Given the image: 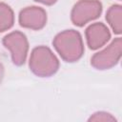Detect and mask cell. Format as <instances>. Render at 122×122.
<instances>
[{
    "label": "cell",
    "instance_id": "cell-1",
    "mask_svg": "<svg viewBox=\"0 0 122 122\" xmlns=\"http://www.w3.org/2000/svg\"><path fill=\"white\" fill-rule=\"evenodd\" d=\"M52 45L61 58L66 62L78 61L84 53V43L81 34L74 30H65L52 40Z\"/></svg>",
    "mask_w": 122,
    "mask_h": 122
},
{
    "label": "cell",
    "instance_id": "cell-2",
    "mask_svg": "<svg viewBox=\"0 0 122 122\" xmlns=\"http://www.w3.org/2000/svg\"><path fill=\"white\" fill-rule=\"evenodd\" d=\"M29 67L36 76L50 77L58 71L59 60L50 48L38 46L31 51Z\"/></svg>",
    "mask_w": 122,
    "mask_h": 122
},
{
    "label": "cell",
    "instance_id": "cell-3",
    "mask_svg": "<svg viewBox=\"0 0 122 122\" xmlns=\"http://www.w3.org/2000/svg\"><path fill=\"white\" fill-rule=\"evenodd\" d=\"M122 38L117 37L104 50L94 53L91 59V65L96 70H109L114 67L121 58Z\"/></svg>",
    "mask_w": 122,
    "mask_h": 122
},
{
    "label": "cell",
    "instance_id": "cell-4",
    "mask_svg": "<svg viewBox=\"0 0 122 122\" xmlns=\"http://www.w3.org/2000/svg\"><path fill=\"white\" fill-rule=\"evenodd\" d=\"M102 12V4L98 0H79L72 8L71 20L73 25L83 27L98 18Z\"/></svg>",
    "mask_w": 122,
    "mask_h": 122
},
{
    "label": "cell",
    "instance_id": "cell-5",
    "mask_svg": "<svg viewBox=\"0 0 122 122\" xmlns=\"http://www.w3.org/2000/svg\"><path fill=\"white\" fill-rule=\"evenodd\" d=\"M3 45L10 51L12 63L16 66H22L27 59L29 51V42L27 36L19 31L14 30L4 36Z\"/></svg>",
    "mask_w": 122,
    "mask_h": 122
},
{
    "label": "cell",
    "instance_id": "cell-6",
    "mask_svg": "<svg viewBox=\"0 0 122 122\" xmlns=\"http://www.w3.org/2000/svg\"><path fill=\"white\" fill-rule=\"evenodd\" d=\"M18 21L19 25L23 28L39 30L43 29L47 23V12L41 7H27L20 11Z\"/></svg>",
    "mask_w": 122,
    "mask_h": 122
},
{
    "label": "cell",
    "instance_id": "cell-7",
    "mask_svg": "<svg viewBox=\"0 0 122 122\" xmlns=\"http://www.w3.org/2000/svg\"><path fill=\"white\" fill-rule=\"evenodd\" d=\"M87 45L91 50H98L107 44L111 38V32L108 27L101 23L96 22L90 25L85 30Z\"/></svg>",
    "mask_w": 122,
    "mask_h": 122
},
{
    "label": "cell",
    "instance_id": "cell-8",
    "mask_svg": "<svg viewBox=\"0 0 122 122\" xmlns=\"http://www.w3.org/2000/svg\"><path fill=\"white\" fill-rule=\"evenodd\" d=\"M106 20L115 34L122 32V6L112 5L106 13Z\"/></svg>",
    "mask_w": 122,
    "mask_h": 122
},
{
    "label": "cell",
    "instance_id": "cell-9",
    "mask_svg": "<svg viewBox=\"0 0 122 122\" xmlns=\"http://www.w3.org/2000/svg\"><path fill=\"white\" fill-rule=\"evenodd\" d=\"M14 23V13L6 3L0 2V32L10 30Z\"/></svg>",
    "mask_w": 122,
    "mask_h": 122
},
{
    "label": "cell",
    "instance_id": "cell-10",
    "mask_svg": "<svg viewBox=\"0 0 122 122\" xmlns=\"http://www.w3.org/2000/svg\"><path fill=\"white\" fill-rule=\"evenodd\" d=\"M88 120L95 122H116V118L107 112H96L92 113Z\"/></svg>",
    "mask_w": 122,
    "mask_h": 122
},
{
    "label": "cell",
    "instance_id": "cell-11",
    "mask_svg": "<svg viewBox=\"0 0 122 122\" xmlns=\"http://www.w3.org/2000/svg\"><path fill=\"white\" fill-rule=\"evenodd\" d=\"M35 2H38V3H41V4H44L46 6H51L53 5L57 0H34Z\"/></svg>",
    "mask_w": 122,
    "mask_h": 122
},
{
    "label": "cell",
    "instance_id": "cell-12",
    "mask_svg": "<svg viewBox=\"0 0 122 122\" xmlns=\"http://www.w3.org/2000/svg\"><path fill=\"white\" fill-rule=\"evenodd\" d=\"M3 77H4V67H3V65L0 63V84H1V82H2Z\"/></svg>",
    "mask_w": 122,
    "mask_h": 122
},
{
    "label": "cell",
    "instance_id": "cell-13",
    "mask_svg": "<svg viewBox=\"0 0 122 122\" xmlns=\"http://www.w3.org/2000/svg\"><path fill=\"white\" fill-rule=\"evenodd\" d=\"M119 1H120V0H119Z\"/></svg>",
    "mask_w": 122,
    "mask_h": 122
}]
</instances>
